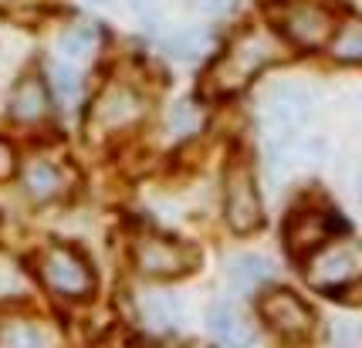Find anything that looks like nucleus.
Wrapping results in <instances>:
<instances>
[{
  "mask_svg": "<svg viewBox=\"0 0 362 348\" xmlns=\"http://www.w3.org/2000/svg\"><path fill=\"white\" fill-rule=\"evenodd\" d=\"M34 277L41 281L47 294L62 301H88L98 287L92 257L64 240H47L45 247H37L31 257Z\"/></svg>",
  "mask_w": 362,
  "mask_h": 348,
  "instance_id": "obj_2",
  "label": "nucleus"
},
{
  "mask_svg": "<svg viewBox=\"0 0 362 348\" xmlns=\"http://www.w3.org/2000/svg\"><path fill=\"white\" fill-rule=\"evenodd\" d=\"M298 268L318 294L335 298L349 287H356L359 281V247H356L352 234H342V237L329 240L325 247H318L312 257H305Z\"/></svg>",
  "mask_w": 362,
  "mask_h": 348,
  "instance_id": "obj_8",
  "label": "nucleus"
},
{
  "mask_svg": "<svg viewBox=\"0 0 362 348\" xmlns=\"http://www.w3.org/2000/svg\"><path fill=\"white\" fill-rule=\"evenodd\" d=\"M227 274H230L234 284L254 287V284H264V281L271 277V264L264 260V257H257V253H240V257L230 260Z\"/></svg>",
  "mask_w": 362,
  "mask_h": 348,
  "instance_id": "obj_16",
  "label": "nucleus"
},
{
  "mask_svg": "<svg viewBox=\"0 0 362 348\" xmlns=\"http://www.w3.org/2000/svg\"><path fill=\"white\" fill-rule=\"evenodd\" d=\"M129 260H132L136 274L149 277V281H183L200 268L204 253L183 237L142 230L129 240Z\"/></svg>",
  "mask_w": 362,
  "mask_h": 348,
  "instance_id": "obj_5",
  "label": "nucleus"
},
{
  "mask_svg": "<svg viewBox=\"0 0 362 348\" xmlns=\"http://www.w3.org/2000/svg\"><path fill=\"white\" fill-rule=\"evenodd\" d=\"M98 41H102V31H98V24H88V20H78V24H71V28H64L62 34V54L64 58H88L95 48H98Z\"/></svg>",
  "mask_w": 362,
  "mask_h": 348,
  "instance_id": "obj_15",
  "label": "nucleus"
},
{
  "mask_svg": "<svg viewBox=\"0 0 362 348\" xmlns=\"http://www.w3.org/2000/svg\"><path fill=\"white\" fill-rule=\"evenodd\" d=\"M47 75H51V81H47L51 98H54V102H62V109H75V105L81 102L78 75H75L71 68H64V64H54Z\"/></svg>",
  "mask_w": 362,
  "mask_h": 348,
  "instance_id": "obj_17",
  "label": "nucleus"
},
{
  "mask_svg": "<svg viewBox=\"0 0 362 348\" xmlns=\"http://www.w3.org/2000/svg\"><path fill=\"white\" fill-rule=\"evenodd\" d=\"M325 51L339 64H359L362 61V24L356 14H342V20L335 24L332 37L325 41Z\"/></svg>",
  "mask_w": 362,
  "mask_h": 348,
  "instance_id": "obj_13",
  "label": "nucleus"
},
{
  "mask_svg": "<svg viewBox=\"0 0 362 348\" xmlns=\"http://www.w3.org/2000/svg\"><path fill=\"white\" fill-rule=\"evenodd\" d=\"M146 315H149V321H153V325H159V328H173L180 308H176L173 298H163V294H156V298L146 301Z\"/></svg>",
  "mask_w": 362,
  "mask_h": 348,
  "instance_id": "obj_20",
  "label": "nucleus"
},
{
  "mask_svg": "<svg viewBox=\"0 0 362 348\" xmlns=\"http://www.w3.org/2000/svg\"><path fill=\"white\" fill-rule=\"evenodd\" d=\"M126 4L132 7V11H139V14H149V11H156L163 0H126Z\"/></svg>",
  "mask_w": 362,
  "mask_h": 348,
  "instance_id": "obj_23",
  "label": "nucleus"
},
{
  "mask_svg": "<svg viewBox=\"0 0 362 348\" xmlns=\"http://www.w3.org/2000/svg\"><path fill=\"white\" fill-rule=\"evenodd\" d=\"M189 7L204 17H227L237 11V0H189Z\"/></svg>",
  "mask_w": 362,
  "mask_h": 348,
  "instance_id": "obj_22",
  "label": "nucleus"
},
{
  "mask_svg": "<svg viewBox=\"0 0 362 348\" xmlns=\"http://www.w3.org/2000/svg\"><path fill=\"white\" fill-rule=\"evenodd\" d=\"M206 332L214 335L221 345H251L254 342V332L240 321V315H237L234 308L223 304V301L206 308Z\"/></svg>",
  "mask_w": 362,
  "mask_h": 348,
  "instance_id": "obj_12",
  "label": "nucleus"
},
{
  "mask_svg": "<svg viewBox=\"0 0 362 348\" xmlns=\"http://www.w3.org/2000/svg\"><path fill=\"white\" fill-rule=\"evenodd\" d=\"M281 34L274 31L271 24H244L240 31H234V37L223 44L214 61L206 64L204 78H200V95L206 102H223L234 98L237 92H244L264 68H271L274 61L284 58Z\"/></svg>",
  "mask_w": 362,
  "mask_h": 348,
  "instance_id": "obj_1",
  "label": "nucleus"
},
{
  "mask_svg": "<svg viewBox=\"0 0 362 348\" xmlns=\"http://www.w3.org/2000/svg\"><path fill=\"white\" fill-rule=\"evenodd\" d=\"M223 223L237 237H251L264 227V203L257 190L251 152L244 145H234L223 162Z\"/></svg>",
  "mask_w": 362,
  "mask_h": 348,
  "instance_id": "obj_4",
  "label": "nucleus"
},
{
  "mask_svg": "<svg viewBox=\"0 0 362 348\" xmlns=\"http://www.w3.org/2000/svg\"><path fill=\"white\" fill-rule=\"evenodd\" d=\"M149 112V98L132 81H105L88 105V128L98 136H119L136 128Z\"/></svg>",
  "mask_w": 362,
  "mask_h": 348,
  "instance_id": "obj_9",
  "label": "nucleus"
},
{
  "mask_svg": "<svg viewBox=\"0 0 362 348\" xmlns=\"http://www.w3.org/2000/svg\"><path fill=\"white\" fill-rule=\"evenodd\" d=\"M206 48V34L200 28H183V31H173L166 37V51L173 54V58H183V61H193V58H200Z\"/></svg>",
  "mask_w": 362,
  "mask_h": 348,
  "instance_id": "obj_18",
  "label": "nucleus"
},
{
  "mask_svg": "<svg viewBox=\"0 0 362 348\" xmlns=\"http://www.w3.org/2000/svg\"><path fill=\"white\" fill-rule=\"evenodd\" d=\"M0 342L4 345H14V348H37L51 342L47 332L37 325V321H14V325H7L4 332H0Z\"/></svg>",
  "mask_w": 362,
  "mask_h": 348,
  "instance_id": "obj_19",
  "label": "nucleus"
},
{
  "mask_svg": "<svg viewBox=\"0 0 362 348\" xmlns=\"http://www.w3.org/2000/svg\"><path fill=\"white\" fill-rule=\"evenodd\" d=\"M305 119H308V98L295 92V88H281V92H274V102H271V122L274 128L284 136H291V132H298L305 126Z\"/></svg>",
  "mask_w": 362,
  "mask_h": 348,
  "instance_id": "obj_14",
  "label": "nucleus"
},
{
  "mask_svg": "<svg viewBox=\"0 0 362 348\" xmlns=\"http://www.w3.org/2000/svg\"><path fill=\"white\" fill-rule=\"evenodd\" d=\"M51 112H54V98L47 81L37 71H24L7 95V115L17 126H41L51 119Z\"/></svg>",
  "mask_w": 362,
  "mask_h": 348,
  "instance_id": "obj_10",
  "label": "nucleus"
},
{
  "mask_svg": "<svg viewBox=\"0 0 362 348\" xmlns=\"http://www.w3.org/2000/svg\"><path fill=\"white\" fill-rule=\"evenodd\" d=\"M17 169H21V156H17L14 143H11L7 136H0V183L14 179Z\"/></svg>",
  "mask_w": 362,
  "mask_h": 348,
  "instance_id": "obj_21",
  "label": "nucleus"
},
{
  "mask_svg": "<svg viewBox=\"0 0 362 348\" xmlns=\"http://www.w3.org/2000/svg\"><path fill=\"white\" fill-rule=\"evenodd\" d=\"M254 311L261 318V325H264L278 342H288V345L312 342L318 332L315 308L301 298V294H295L291 287H281V284L264 287V291L257 294V301H254Z\"/></svg>",
  "mask_w": 362,
  "mask_h": 348,
  "instance_id": "obj_7",
  "label": "nucleus"
},
{
  "mask_svg": "<svg viewBox=\"0 0 362 348\" xmlns=\"http://www.w3.org/2000/svg\"><path fill=\"white\" fill-rule=\"evenodd\" d=\"M342 234H352L349 230L346 217L329 203H298L288 210L281 227V240L288 257L301 264L305 257H312L318 247H325L329 240L342 237Z\"/></svg>",
  "mask_w": 362,
  "mask_h": 348,
  "instance_id": "obj_6",
  "label": "nucleus"
},
{
  "mask_svg": "<svg viewBox=\"0 0 362 348\" xmlns=\"http://www.w3.org/2000/svg\"><path fill=\"white\" fill-rule=\"evenodd\" d=\"M342 14L346 11L335 0H271L268 4V24L281 34L288 48L298 51L325 48Z\"/></svg>",
  "mask_w": 362,
  "mask_h": 348,
  "instance_id": "obj_3",
  "label": "nucleus"
},
{
  "mask_svg": "<svg viewBox=\"0 0 362 348\" xmlns=\"http://www.w3.org/2000/svg\"><path fill=\"white\" fill-rule=\"evenodd\" d=\"M17 179H21V190L31 203L45 206V203H54L62 200L68 193V173H64L58 162L51 159H31L17 169Z\"/></svg>",
  "mask_w": 362,
  "mask_h": 348,
  "instance_id": "obj_11",
  "label": "nucleus"
}]
</instances>
